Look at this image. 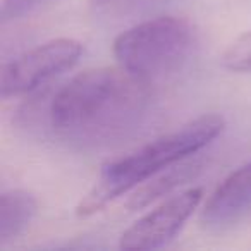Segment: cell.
<instances>
[{"mask_svg": "<svg viewBox=\"0 0 251 251\" xmlns=\"http://www.w3.org/2000/svg\"><path fill=\"white\" fill-rule=\"evenodd\" d=\"M150 86L119 64L83 71L55 90L49 100L45 117L50 133L79 148L124 140L147 117Z\"/></svg>", "mask_w": 251, "mask_h": 251, "instance_id": "obj_1", "label": "cell"}, {"mask_svg": "<svg viewBox=\"0 0 251 251\" xmlns=\"http://www.w3.org/2000/svg\"><path fill=\"white\" fill-rule=\"evenodd\" d=\"M224 129L226 119L222 115L203 114L172 133L143 145L133 153L105 164L93 188L77 203L76 215L86 219L101 212L115 198L208 147Z\"/></svg>", "mask_w": 251, "mask_h": 251, "instance_id": "obj_2", "label": "cell"}, {"mask_svg": "<svg viewBox=\"0 0 251 251\" xmlns=\"http://www.w3.org/2000/svg\"><path fill=\"white\" fill-rule=\"evenodd\" d=\"M198 31L186 18L158 16L122 31L112 45L121 67L148 84L181 73L195 57Z\"/></svg>", "mask_w": 251, "mask_h": 251, "instance_id": "obj_3", "label": "cell"}, {"mask_svg": "<svg viewBox=\"0 0 251 251\" xmlns=\"http://www.w3.org/2000/svg\"><path fill=\"white\" fill-rule=\"evenodd\" d=\"M83 52V43L74 38H53L26 50L2 66V97L11 98L31 93L52 77L76 66Z\"/></svg>", "mask_w": 251, "mask_h": 251, "instance_id": "obj_4", "label": "cell"}, {"mask_svg": "<svg viewBox=\"0 0 251 251\" xmlns=\"http://www.w3.org/2000/svg\"><path fill=\"white\" fill-rule=\"evenodd\" d=\"M203 193V188H188L165 198L121 234V250L143 251L167 246L198 210Z\"/></svg>", "mask_w": 251, "mask_h": 251, "instance_id": "obj_5", "label": "cell"}, {"mask_svg": "<svg viewBox=\"0 0 251 251\" xmlns=\"http://www.w3.org/2000/svg\"><path fill=\"white\" fill-rule=\"evenodd\" d=\"M251 212V160L232 171L206 198L201 208L203 226L226 229Z\"/></svg>", "mask_w": 251, "mask_h": 251, "instance_id": "obj_6", "label": "cell"}, {"mask_svg": "<svg viewBox=\"0 0 251 251\" xmlns=\"http://www.w3.org/2000/svg\"><path fill=\"white\" fill-rule=\"evenodd\" d=\"M201 171V165L198 162H179L165 171L158 172L157 176L150 177L136 188L133 196H129L126 208L129 212H138V210L147 208L148 205L172 195L176 189L184 186L186 182L193 181Z\"/></svg>", "mask_w": 251, "mask_h": 251, "instance_id": "obj_7", "label": "cell"}, {"mask_svg": "<svg viewBox=\"0 0 251 251\" xmlns=\"http://www.w3.org/2000/svg\"><path fill=\"white\" fill-rule=\"evenodd\" d=\"M38 201L26 189H9L0 195V246L16 241L26 232L36 217Z\"/></svg>", "mask_w": 251, "mask_h": 251, "instance_id": "obj_8", "label": "cell"}, {"mask_svg": "<svg viewBox=\"0 0 251 251\" xmlns=\"http://www.w3.org/2000/svg\"><path fill=\"white\" fill-rule=\"evenodd\" d=\"M172 0H90V12L101 21L119 23L140 18Z\"/></svg>", "mask_w": 251, "mask_h": 251, "instance_id": "obj_9", "label": "cell"}, {"mask_svg": "<svg viewBox=\"0 0 251 251\" xmlns=\"http://www.w3.org/2000/svg\"><path fill=\"white\" fill-rule=\"evenodd\" d=\"M220 64L232 73H251V31L239 35L224 49Z\"/></svg>", "mask_w": 251, "mask_h": 251, "instance_id": "obj_10", "label": "cell"}, {"mask_svg": "<svg viewBox=\"0 0 251 251\" xmlns=\"http://www.w3.org/2000/svg\"><path fill=\"white\" fill-rule=\"evenodd\" d=\"M50 2H53V0H2L0 19L4 25H7L16 19H21L23 16L38 11L40 7L50 4Z\"/></svg>", "mask_w": 251, "mask_h": 251, "instance_id": "obj_11", "label": "cell"}]
</instances>
